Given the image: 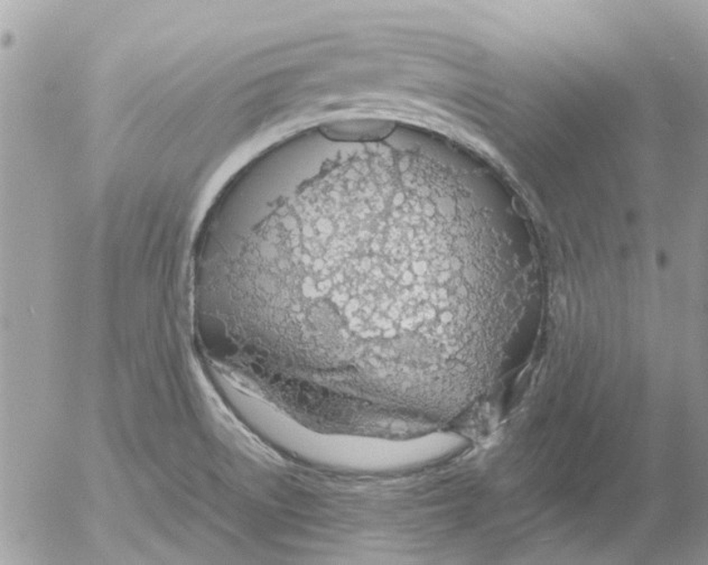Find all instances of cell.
Returning a JSON list of instances; mask_svg holds the SVG:
<instances>
[{
	"label": "cell",
	"instance_id": "6da1fadb",
	"mask_svg": "<svg viewBox=\"0 0 708 565\" xmlns=\"http://www.w3.org/2000/svg\"><path fill=\"white\" fill-rule=\"evenodd\" d=\"M391 122L386 121H349L329 126L326 134L338 140H377L387 136L392 130Z\"/></svg>",
	"mask_w": 708,
	"mask_h": 565
}]
</instances>
